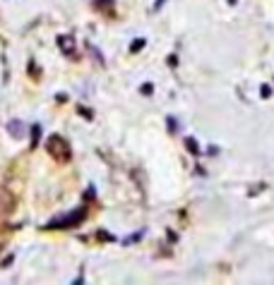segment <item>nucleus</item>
Wrapping results in <instances>:
<instances>
[{
  "label": "nucleus",
  "instance_id": "obj_8",
  "mask_svg": "<svg viewBox=\"0 0 274 285\" xmlns=\"http://www.w3.org/2000/svg\"><path fill=\"white\" fill-rule=\"evenodd\" d=\"M142 46H144V38H140V41H135V44L130 46V51H133V53H137V51H142Z\"/></svg>",
  "mask_w": 274,
  "mask_h": 285
},
{
  "label": "nucleus",
  "instance_id": "obj_10",
  "mask_svg": "<svg viewBox=\"0 0 274 285\" xmlns=\"http://www.w3.org/2000/svg\"><path fill=\"white\" fill-rule=\"evenodd\" d=\"M260 94H262V98H269V96H272V89H269V87H262V91H260Z\"/></svg>",
  "mask_w": 274,
  "mask_h": 285
},
{
  "label": "nucleus",
  "instance_id": "obj_11",
  "mask_svg": "<svg viewBox=\"0 0 274 285\" xmlns=\"http://www.w3.org/2000/svg\"><path fill=\"white\" fill-rule=\"evenodd\" d=\"M169 130L176 132V120H173V117H169Z\"/></svg>",
  "mask_w": 274,
  "mask_h": 285
},
{
  "label": "nucleus",
  "instance_id": "obj_2",
  "mask_svg": "<svg viewBox=\"0 0 274 285\" xmlns=\"http://www.w3.org/2000/svg\"><path fill=\"white\" fill-rule=\"evenodd\" d=\"M87 218V206H80V209H75V211L65 213V216H58V218H53L51 223H48V230H63V228H75V226H80L82 220Z\"/></svg>",
  "mask_w": 274,
  "mask_h": 285
},
{
  "label": "nucleus",
  "instance_id": "obj_6",
  "mask_svg": "<svg viewBox=\"0 0 274 285\" xmlns=\"http://www.w3.org/2000/svg\"><path fill=\"white\" fill-rule=\"evenodd\" d=\"M94 3V8L99 12H104V15H116V3L113 0H92Z\"/></svg>",
  "mask_w": 274,
  "mask_h": 285
},
{
  "label": "nucleus",
  "instance_id": "obj_1",
  "mask_svg": "<svg viewBox=\"0 0 274 285\" xmlns=\"http://www.w3.org/2000/svg\"><path fill=\"white\" fill-rule=\"evenodd\" d=\"M46 151L51 156L56 163H70L72 161V147H70V141L65 137H60V134H51V137L46 139Z\"/></svg>",
  "mask_w": 274,
  "mask_h": 285
},
{
  "label": "nucleus",
  "instance_id": "obj_9",
  "mask_svg": "<svg viewBox=\"0 0 274 285\" xmlns=\"http://www.w3.org/2000/svg\"><path fill=\"white\" fill-rule=\"evenodd\" d=\"M31 134H34V144H31V147H36V141H39V134H41V127H34V130H31Z\"/></svg>",
  "mask_w": 274,
  "mask_h": 285
},
{
  "label": "nucleus",
  "instance_id": "obj_7",
  "mask_svg": "<svg viewBox=\"0 0 274 285\" xmlns=\"http://www.w3.org/2000/svg\"><path fill=\"white\" fill-rule=\"evenodd\" d=\"M186 147H188V151H190V154H200V147H197V141H195V139H186Z\"/></svg>",
  "mask_w": 274,
  "mask_h": 285
},
{
  "label": "nucleus",
  "instance_id": "obj_4",
  "mask_svg": "<svg viewBox=\"0 0 274 285\" xmlns=\"http://www.w3.org/2000/svg\"><path fill=\"white\" fill-rule=\"evenodd\" d=\"M56 41H58L63 55H67V58H75V55H77V41H75L72 34H60Z\"/></svg>",
  "mask_w": 274,
  "mask_h": 285
},
{
  "label": "nucleus",
  "instance_id": "obj_3",
  "mask_svg": "<svg viewBox=\"0 0 274 285\" xmlns=\"http://www.w3.org/2000/svg\"><path fill=\"white\" fill-rule=\"evenodd\" d=\"M15 209H17V197L12 194V190L0 185V216H10Z\"/></svg>",
  "mask_w": 274,
  "mask_h": 285
},
{
  "label": "nucleus",
  "instance_id": "obj_5",
  "mask_svg": "<svg viewBox=\"0 0 274 285\" xmlns=\"http://www.w3.org/2000/svg\"><path fill=\"white\" fill-rule=\"evenodd\" d=\"M8 132H10V137L24 139V134H27V127H24L22 120H10V123H8Z\"/></svg>",
  "mask_w": 274,
  "mask_h": 285
}]
</instances>
